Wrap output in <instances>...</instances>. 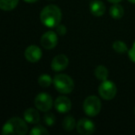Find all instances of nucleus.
I'll return each instance as SVG.
<instances>
[{"instance_id": "f257e3e1", "label": "nucleus", "mask_w": 135, "mask_h": 135, "mask_svg": "<svg viewBox=\"0 0 135 135\" xmlns=\"http://www.w3.org/2000/svg\"><path fill=\"white\" fill-rule=\"evenodd\" d=\"M62 19L60 8L56 5H48L45 7L40 14V20L45 26L48 28H56Z\"/></svg>"}, {"instance_id": "f03ea898", "label": "nucleus", "mask_w": 135, "mask_h": 135, "mask_svg": "<svg viewBox=\"0 0 135 135\" xmlns=\"http://www.w3.org/2000/svg\"><path fill=\"white\" fill-rule=\"evenodd\" d=\"M27 132H28V126L26 124V120L18 117H14L8 119L2 129L3 135H25Z\"/></svg>"}, {"instance_id": "7ed1b4c3", "label": "nucleus", "mask_w": 135, "mask_h": 135, "mask_svg": "<svg viewBox=\"0 0 135 135\" xmlns=\"http://www.w3.org/2000/svg\"><path fill=\"white\" fill-rule=\"evenodd\" d=\"M53 84L56 91L61 94H70L74 89V81L67 74H57L53 79Z\"/></svg>"}, {"instance_id": "20e7f679", "label": "nucleus", "mask_w": 135, "mask_h": 135, "mask_svg": "<svg viewBox=\"0 0 135 135\" xmlns=\"http://www.w3.org/2000/svg\"><path fill=\"white\" fill-rule=\"evenodd\" d=\"M101 101L95 95H90L83 102V111L89 117H95L101 111Z\"/></svg>"}, {"instance_id": "39448f33", "label": "nucleus", "mask_w": 135, "mask_h": 135, "mask_svg": "<svg viewBox=\"0 0 135 135\" xmlns=\"http://www.w3.org/2000/svg\"><path fill=\"white\" fill-rule=\"evenodd\" d=\"M98 93L104 100H112L117 94V86L111 81H102L98 87Z\"/></svg>"}, {"instance_id": "423d86ee", "label": "nucleus", "mask_w": 135, "mask_h": 135, "mask_svg": "<svg viewBox=\"0 0 135 135\" xmlns=\"http://www.w3.org/2000/svg\"><path fill=\"white\" fill-rule=\"evenodd\" d=\"M34 105L36 108L39 109L42 112H48L53 107V100L52 97L48 94L41 93L37 94L34 99Z\"/></svg>"}, {"instance_id": "0eeeda50", "label": "nucleus", "mask_w": 135, "mask_h": 135, "mask_svg": "<svg viewBox=\"0 0 135 135\" xmlns=\"http://www.w3.org/2000/svg\"><path fill=\"white\" fill-rule=\"evenodd\" d=\"M78 132L81 135H90L95 131V125L88 118H81L78 121L76 126Z\"/></svg>"}, {"instance_id": "6e6552de", "label": "nucleus", "mask_w": 135, "mask_h": 135, "mask_svg": "<svg viewBox=\"0 0 135 135\" xmlns=\"http://www.w3.org/2000/svg\"><path fill=\"white\" fill-rule=\"evenodd\" d=\"M57 34L52 31H48L41 37V44L45 49H53L57 45Z\"/></svg>"}, {"instance_id": "1a4fd4ad", "label": "nucleus", "mask_w": 135, "mask_h": 135, "mask_svg": "<svg viewBox=\"0 0 135 135\" xmlns=\"http://www.w3.org/2000/svg\"><path fill=\"white\" fill-rule=\"evenodd\" d=\"M25 58L31 63H36L42 57V50L37 45H29L24 52Z\"/></svg>"}, {"instance_id": "9d476101", "label": "nucleus", "mask_w": 135, "mask_h": 135, "mask_svg": "<svg viewBox=\"0 0 135 135\" xmlns=\"http://www.w3.org/2000/svg\"><path fill=\"white\" fill-rule=\"evenodd\" d=\"M54 107L57 112L65 114L71 109V102L66 96H58L55 101Z\"/></svg>"}, {"instance_id": "9b49d317", "label": "nucleus", "mask_w": 135, "mask_h": 135, "mask_svg": "<svg viewBox=\"0 0 135 135\" xmlns=\"http://www.w3.org/2000/svg\"><path fill=\"white\" fill-rule=\"evenodd\" d=\"M69 65V58L67 56L63 54H60L56 56L52 60L51 63V68L55 71H61L64 70Z\"/></svg>"}, {"instance_id": "f8f14e48", "label": "nucleus", "mask_w": 135, "mask_h": 135, "mask_svg": "<svg viewBox=\"0 0 135 135\" xmlns=\"http://www.w3.org/2000/svg\"><path fill=\"white\" fill-rule=\"evenodd\" d=\"M90 11L95 17H101L105 12V6L100 0H94L90 4Z\"/></svg>"}, {"instance_id": "ddd939ff", "label": "nucleus", "mask_w": 135, "mask_h": 135, "mask_svg": "<svg viewBox=\"0 0 135 135\" xmlns=\"http://www.w3.org/2000/svg\"><path fill=\"white\" fill-rule=\"evenodd\" d=\"M23 118L27 123L37 124L40 121V115L37 110L34 108H28L23 113Z\"/></svg>"}, {"instance_id": "4468645a", "label": "nucleus", "mask_w": 135, "mask_h": 135, "mask_svg": "<svg viewBox=\"0 0 135 135\" xmlns=\"http://www.w3.org/2000/svg\"><path fill=\"white\" fill-rule=\"evenodd\" d=\"M109 14L115 20H119L124 15V8L118 3H115L109 9Z\"/></svg>"}, {"instance_id": "2eb2a0df", "label": "nucleus", "mask_w": 135, "mask_h": 135, "mask_svg": "<svg viewBox=\"0 0 135 135\" xmlns=\"http://www.w3.org/2000/svg\"><path fill=\"white\" fill-rule=\"evenodd\" d=\"M94 76L100 81H105L108 77V70L105 66H97L94 70Z\"/></svg>"}, {"instance_id": "dca6fc26", "label": "nucleus", "mask_w": 135, "mask_h": 135, "mask_svg": "<svg viewBox=\"0 0 135 135\" xmlns=\"http://www.w3.org/2000/svg\"><path fill=\"white\" fill-rule=\"evenodd\" d=\"M19 0H0V8L5 11H10L17 7Z\"/></svg>"}, {"instance_id": "f3484780", "label": "nucleus", "mask_w": 135, "mask_h": 135, "mask_svg": "<svg viewBox=\"0 0 135 135\" xmlns=\"http://www.w3.org/2000/svg\"><path fill=\"white\" fill-rule=\"evenodd\" d=\"M62 126H63V129L67 131H70L74 129V128L77 126L75 121V118L72 116H67L63 120V123H62Z\"/></svg>"}, {"instance_id": "a211bd4d", "label": "nucleus", "mask_w": 135, "mask_h": 135, "mask_svg": "<svg viewBox=\"0 0 135 135\" xmlns=\"http://www.w3.org/2000/svg\"><path fill=\"white\" fill-rule=\"evenodd\" d=\"M53 83V80L51 78L50 75L48 74H42V75L39 76L38 78V83L41 87H44V88H46V87H49Z\"/></svg>"}, {"instance_id": "6ab92c4d", "label": "nucleus", "mask_w": 135, "mask_h": 135, "mask_svg": "<svg viewBox=\"0 0 135 135\" xmlns=\"http://www.w3.org/2000/svg\"><path fill=\"white\" fill-rule=\"evenodd\" d=\"M112 47L117 53L118 54H124L125 52H127L128 50V47H127V45H126L124 42L122 41H115L112 45Z\"/></svg>"}, {"instance_id": "aec40b11", "label": "nucleus", "mask_w": 135, "mask_h": 135, "mask_svg": "<svg viewBox=\"0 0 135 135\" xmlns=\"http://www.w3.org/2000/svg\"><path fill=\"white\" fill-rule=\"evenodd\" d=\"M30 134L31 135H48L49 131L42 125H37L31 129Z\"/></svg>"}, {"instance_id": "412c9836", "label": "nucleus", "mask_w": 135, "mask_h": 135, "mask_svg": "<svg viewBox=\"0 0 135 135\" xmlns=\"http://www.w3.org/2000/svg\"><path fill=\"white\" fill-rule=\"evenodd\" d=\"M44 121L46 124L47 126H52L56 122V118H55L54 114L52 113H45V116H44Z\"/></svg>"}, {"instance_id": "4be33fe9", "label": "nucleus", "mask_w": 135, "mask_h": 135, "mask_svg": "<svg viewBox=\"0 0 135 135\" xmlns=\"http://www.w3.org/2000/svg\"><path fill=\"white\" fill-rule=\"evenodd\" d=\"M56 32L59 35H65L67 33V28H66L65 25L63 24H58L57 26L56 27Z\"/></svg>"}, {"instance_id": "5701e85b", "label": "nucleus", "mask_w": 135, "mask_h": 135, "mask_svg": "<svg viewBox=\"0 0 135 135\" xmlns=\"http://www.w3.org/2000/svg\"><path fill=\"white\" fill-rule=\"evenodd\" d=\"M129 57L131 58V61L135 63V41H134V43H133L131 48L129 49Z\"/></svg>"}, {"instance_id": "b1692460", "label": "nucleus", "mask_w": 135, "mask_h": 135, "mask_svg": "<svg viewBox=\"0 0 135 135\" xmlns=\"http://www.w3.org/2000/svg\"><path fill=\"white\" fill-rule=\"evenodd\" d=\"M108 2H111V3H113V4H115V3H119V2H121L122 0H107Z\"/></svg>"}, {"instance_id": "393cba45", "label": "nucleus", "mask_w": 135, "mask_h": 135, "mask_svg": "<svg viewBox=\"0 0 135 135\" xmlns=\"http://www.w3.org/2000/svg\"><path fill=\"white\" fill-rule=\"evenodd\" d=\"M23 1H25L26 3H34V2H36L37 0H23Z\"/></svg>"}, {"instance_id": "a878e982", "label": "nucleus", "mask_w": 135, "mask_h": 135, "mask_svg": "<svg viewBox=\"0 0 135 135\" xmlns=\"http://www.w3.org/2000/svg\"><path fill=\"white\" fill-rule=\"evenodd\" d=\"M129 3H131V4H135V0H128Z\"/></svg>"}, {"instance_id": "bb28decb", "label": "nucleus", "mask_w": 135, "mask_h": 135, "mask_svg": "<svg viewBox=\"0 0 135 135\" xmlns=\"http://www.w3.org/2000/svg\"><path fill=\"white\" fill-rule=\"evenodd\" d=\"M134 113H135V108H134Z\"/></svg>"}]
</instances>
